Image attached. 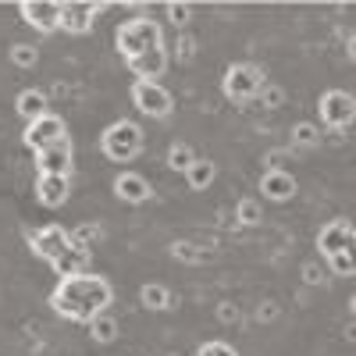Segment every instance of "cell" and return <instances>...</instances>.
<instances>
[{"mask_svg": "<svg viewBox=\"0 0 356 356\" xmlns=\"http://www.w3.org/2000/svg\"><path fill=\"white\" fill-rule=\"evenodd\" d=\"M111 300H114V289L104 275H93V271H79V275H68L54 285L50 292V310L65 321H82L89 324L93 317L107 314L111 310Z\"/></svg>", "mask_w": 356, "mask_h": 356, "instance_id": "1", "label": "cell"}, {"mask_svg": "<svg viewBox=\"0 0 356 356\" xmlns=\"http://www.w3.org/2000/svg\"><path fill=\"white\" fill-rule=\"evenodd\" d=\"M29 246H33V253L40 260H47L61 278L86 271V264H89V250L75 239V232H68L61 225H47V228L33 232L29 235Z\"/></svg>", "mask_w": 356, "mask_h": 356, "instance_id": "2", "label": "cell"}, {"mask_svg": "<svg viewBox=\"0 0 356 356\" xmlns=\"http://www.w3.org/2000/svg\"><path fill=\"white\" fill-rule=\"evenodd\" d=\"M114 47H118V54L125 57V65L139 61V57H146V54L164 50V29L154 18H129V22L118 25Z\"/></svg>", "mask_w": 356, "mask_h": 356, "instance_id": "3", "label": "cell"}, {"mask_svg": "<svg viewBox=\"0 0 356 356\" xmlns=\"http://www.w3.org/2000/svg\"><path fill=\"white\" fill-rule=\"evenodd\" d=\"M143 129L136 122H129V118H122V122H114L100 132V154L114 164H129L143 154Z\"/></svg>", "mask_w": 356, "mask_h": 356, "instance_id": "4", "label": "cell"}, {"mask_svg": "<svg viewBox=\"0 0 356 356\" xmlns=\"http://www.w3.org/2000/svg\"><path fill=\"white\" fill-rule=\"evenodd\" d=\"M221 89H225V97L235 100V104H250L257 100L264 89H267V79L257 65H232L221 79Z\"/></svg>", "mask_w": 356, "mask_h": 356, "instance_id": "5", "label": "cell"}, {"mask_svg": "<svg viewBox=\"0 0 356 356\" xmlns=\"http://www.w3.org/2000/svg\"><path fill=\"white\" fill-rule=\"evenodd\" d=\"M317 114H321V125L332 129V132H342L356 122V97L346 93V89H328L317 104Z\"/></svg>", "mask_w": 356, "mask_h": 356, "instance_id": "6", "label": "cell"}, {"mask_svg": "<svg viewBox=\"0 0 356 356\" xmlns=\"http://www.w3.org/2000/svg\"><path fill=\"white\" fill-rule=\"evenodd\" d=\"M132 104H136L139 114L157 118V122H164V118L175 111L171 93H168L161 82H150V79H136V82H132Z\"/></svg>", "mask_w": 356, "mask_h": 356, "instance_id": "7", "label": "cell"}, {"mask_svg": "<svg viewBox=\"0 0 356 356\" xmlns=\"http://www.w3.org/2000/svg\"><path fill=\"white\" fill-rule=\"evenodd\" d=\"M317 250L324 260H332L339 253H353L356 250V228L346 221V218H335L328 221L321 232H317Z\"/></svg>", "mask_w": 356, "mask_h": 356, "instance_id": "8", "label": "cell"}, {"mask_svg": "<svg viewBox=\"0 0 356 356\" xmlns=\"http://www.w3.org/2000/svg\"><path fill=\"white\" fill-rule=\"evenodd\" d=\"M68 136V125H65V118H57V114H43V118H36V122H29L25 125V146L33 154H40V150H47V146H54V143H61Z\"/></svg>", "mask_w": 356, "mask_h": 356, "instance_id": "9", "label": "cell"}, {"mask_svg": "<svg viewBox=\"0 0 356 356\" xmlns=\"http://www.w3.org/2000/svg\"><path fill=\"white\" fill-rule=\"evenodd\" d=\"M72 164H75V150H72L68 136L36 154V171L40 175H65V178H72Z\"/></svg>", "mask_w": 356, "mask_h": 356, "instance_id": "10", "label": "cell"}, {"mask_svg": "<svg viewBox=\"0 0 356 356\" xmlns=\"http://www.w3.org/2000/svg\"><path fill=\"white\" fill-rule=\"evenodd\" d=\"M18 11L40 33H57L61 29V4H54V0H25Z\"/></svg>", "mask_w": 356, "mask_h": 356, "instance_id": "11", "label": "cell"}, {"mask_svg": "<svg viewBox=\"0 0 356 356\" xmlns=\"http://www.w3.org/2000/svg\"><path fill=\"white\" fill-rule=\"evenodd\" d=\"M68 196H72V178H65V175H40L36 178V200L43 207H50V211L65 207Z\"/></svg>", "mask_w": 356, "mask_h": 356, "instance_id": "12", "label": "cell"}, {"mask_svg": "<svg viewBox=\"0 0 356 356\" xmlns=\"http://www.w3.org/2000/svg\"><path fill=\"white\" fill-rule=\"evenodd\" d=\"M100 11H104L100 4H75V0H72V4H61V29H65V33L82 36V33L93 29Z\"/></svg>", "mask_w": 356, "mask_h": 356, "instance_id": "13", "label": "cell"}, {"mask_svg": "<svg viewBox=\"0 0 356 356\" xmlns=\"http://www.w3.org/2000/svg\"><path fill=\"white\" fill-rule=\"evenodd\" d=\"M296 189H300V186H296V178L289 171H282V168H271L260 178V196L271 200V203H289L296 196Z\"/></svg>", "mask_w": 356, "mask_h": 356, "instance_id": "14", "label": "cell"}, {"mask_svg": "<svg viewBox=\"0 0 356 356\" xmlns=\"http://www.w3.org/2000/svg\"><path fill=\"white\" fill-rule=\"evenodd\" d=\"M114 196L122 200V203L139 207V203L150 200V182H146L143 175H136V171H122V175L114 178Z\"/></svg>", "mask_w": 356, "mask_h": 356, "instance_id": "15", "label": "cell"}, {"mask_svg": "<svg viewBox=\"0 0 356 356\" xmlns=\"http://www.w3.org/2000/svg\"><path fill=\"white\" fill-rule=\"evenodd\" d=\"M15 111L25 118V122H36V118L50 114V111H47V97L40 93V89H22L18 100H15Z\"/></svg>", "mask_w": 356, "mask_h": 356, "instance_id": "16", "label": "cell"}, {"mask_svg": "<svg viewBox=\"0 0 356 356\" xmlns=\"http://www.w3.org/2000/svg\"><path fill=\"white\" fill-rule=\"evenodd\" d=\"M139 303L150 310V314H164V310L171 307V292H168V285H161V282H146V285L139 289Z\"/></svg>", "mask_w": 356, "mask_h": 356, "instance_id": "17", "label": "cell"}, {"mask_svg": "<svg viewBox=\"0 0 356 356\" xmlns=\"http://www.w3.org/2000/svg\"><path fill=\"white\" fill-rule=\"evenodd\" d=\"M196 161H200V157H196V150H193L189 143H171V150H168V168H171V171H182V175H186Z\"/></svg>", "mask_w": 356, "mask_h": 356, "instance_id": "18", "label": "cell"}, {"mask_svg": "<svg viewBox=\"0 0 356 356\" xmlns=\"http://www.w3.org/2000/svg\"><path fill=\"white\" fill-rule=\"evenodd\" d=\"M89 335H93V342H100V346H111L118 339V321L111 314L93 317V321H89Z\"/></svg>", "mask_w": 356, "mask_h": 356, "instance_id": "19", "label": "cell"}, {"mask_svg": "<svg viewBox=\"0 0 356 356\" xmlns=\"http://www.w3.org/2000/svg\"><path fill=\"white\" fill-rule=\"evenodd\" d=\"M214 175H218V168H214V161H196L189 171H186V182L193 186V189H207V186H211L214 182Z\"/></svg>", "mask_w": 356, "mask_h": 356, "instance_id": "20", "label": "cell"}, {"mask_svg": "<svg viewBox=\"0 0 356 356\" xmlns=\"http://www.w3.org/2000/svg\"><path fill=\"white\" fill-rule=\"evenodd\" d=\"M11 61H15L18 68H36L40 50H36L33 43H15V47H11Z\"/></svg>", "mask_w": 356, "mask_h": 356, "instance_id": "21", "label": "cell"}, {"mask_svg": "<svg viewBox=\"0 0 356 356\" xmlns=\"http://www.w3.org/2000/svg\"><path fill=\"white\" fill-rule=\"evenodd\" d=\"M292 143H296V146H303V150L317 146V143H321V132H317V125H310V122H300V125L292 129Z\"/></svg>", "mask_w": 356, "mask_h": 356, "instance_id": "22", "label": "cell"}, {"mask_svg": "<svg viewBox=\"0 0 356 356\" xmlns=\"http://www.w3.org/2000/svg\"><path fill=\"white\" fill-rule=\"evenodd\" d=\"M235 214H239L243 225H260V203L257 200H239V211Z\"/></svg>", "mask_w": 356, "mask_h": 356, "instance_id": "23", "label": "cell"}, {"mask_svg": "<svg viewBox=\"0 0 356 356\" xmlns=\"http://www.w3.org/2000/svg\"><path fill=\"white\" fill-rule=\"evenodd\" d=\"M196 356H239V353H235L228 342H203Z\"/></svg>", "mask_w": 356, "mask_h": 356, "instance_id": "24", "label": "cell"}, {"mask_svg": "<svg viewBox=\"0 0 356 356\" xmlns=\"http://www.w3.org/2000/svg\"><path fill=\"white\" fill-rule=\"evenodd\" d=\"M189 15H193V11H189L186 4H171V8H168V18H171L175 25H186V22H189Z\"/></svg>", "mask_w": 356, "mask_h": 356, "instance_id": "25", "label": "cell"}, {"mask_svg": "<svg viewBox=\"0 0 356 356\" xmlns=\"http://www.w3.org/2000/svg\"><path fill=\"white\" fill-rule=\"evenodd\" d=\"M260 97H264L267 104H271V107H278V104H282V93H278V89H264Z\"/></svg>", "mask_w": 356, "mask_h": 356, "instance_id": "26", "label": "cell"}, {"mask_svg": "<svg viewBox=\"0 0 356 356\" xmlns=\"http://www.w3.org/2000/svg\"><path fill=\"white\" fill-rule=\"evenodd\" d=\"M346 54H349V61H356V33L346 40Z\"/></svg>", "mask_w": 356, "mask_h": 356, "instance_id": "27", "label": "cell"}, {"mask_svg": "<svg viewBox=\"0 0 356 356\" xmlns=\"http://www.w3.org/2000/svg\"><path fill=\"white\" fill-rule=\"evenodd\" d=\"M349 310H353V314H356V296H353V300H349Z\"/></svg>", "mask_w": 356, "mask_h": 356, "instance_id": "28", "label": "cell"}]
</instances>
